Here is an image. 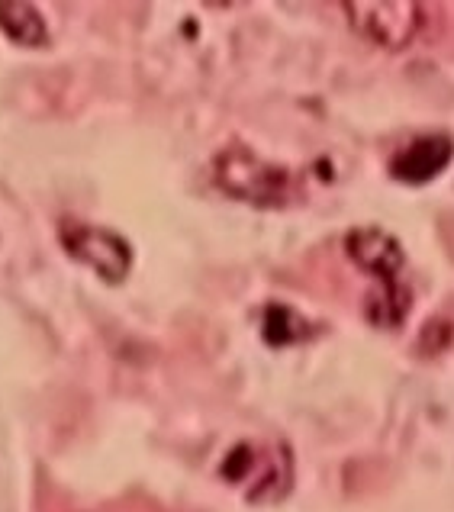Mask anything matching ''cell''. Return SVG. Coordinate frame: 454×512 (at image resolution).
<instances>
[{"label": "cell", "instance_id": "cell-1", "mask_svg": "<svg viewBox=\"0 0 454 512\" xmlns=\"http://www.w3.org/2000/svg\"><path fill=\"white\" fill-rule=\"evenodd\" d=\"M345 252L361 271L374 274L380 281V294L368 303V319L380 329H397L409 313V287L400 281L406 255L403 245L384 229H355L348 232Z\"/></svg>", "mask_w": 454, "mask_h": 512}, {"label": "cell", "instance_id": "cell-2", "mask_svg": "<svg viewBox=\"0 0 454 512\" xmlns=\"http://www.w3.org/2000/svg\"><path fill=\"white\" fill-rule=\"evenodd\" d=\"M213 181L252 207H287L297 197V174L265 162L245 145H229L213 158Z\"/></svg>", "mask_w": 454, "mask_h": 512}, {"label": "cell", "instance_id": "cell-3", "mask_svg": "<svg viewBox=\"0 0 454 512\" xmlns=\"http://www.w3.org/2000/svg\"><path fill=\"white\" fill-rule=\"evenodd\" d=\"M345 17L374 46L400 52L419 36L426 10L416 0H348Z\"/></svg>", "mask_w": 454, "mask_h": 512}, {"label": "cell", "instance_id": "cell-4", "mask_svg": "<svg viewBox=\"0 0 454 512\" xmlns=\"http://www.w3.org/2000/svg\"><path fill=\"white\" fill-rule=\"evenodd\" d=\"M62 245L65 252L97 271L107 284H120L133 268V248L123 236H116L110 229L84 226V223H62Z\"/></svg>", "mask_w": 454, "mask_h": 512}, {"label": "cell", "instance_id": "cell-5", "mask_svg": "<svg viewBox=\"0 0 454 512\" xmlns=\"http://www.w3.org/2000/svg\"><path fill=\"white\" fill-rule=\"evenodd\" d=\"M255 471H261L252 487H248V500L252 503H271L281 500L290 490V480H294V467H290V455L284 445H277L274 458H261L258 448L252 445H236L223 461V477L232 484H245Z\"/></svg>", "mask_w": 454, "mask_h": 512}, {"label": "cell", "instance_id": "cell-6", "mask_svg": "<svg viewBox=\"0 0 454 512\" xmlns=\"http://www.w3.org/2000/svg\"><path fill=\"white\" fill-rule=\"evenodd\" d=\"M454 158V142L448 136H422L390 162V174L403 184H429Z\"/></svg>", "mask_w": 454, "mask_h": 512}, {"label": "cell", "instance_id": "cell-7", "mask_svg": "<svg viewBox=\"0 0 454 512\" xmlns=\"http://www.w3.org/2000/svg\"><path fill=\"white\" fill-rule=\"evenodd\" d=\"M0 33L26 49H42L49 42V26L33 4H0Z\"/></svg>", "mask_w": 454, "mask_h": 512}, {"label": "cell", "instance_id": "cell-8", "mask_svg": "<svg viewBox=\"0 0 454 512\" xmlns=\"http://www.w3.org/2000/svg\"><path fill=\"white\" fill-rule=\"evenodd\" d=\"M310 335V326L284 303H271L265 310V342L271 345H294Z\"/></svg>", "mask_w": 454, "mask_h": 512}]
</instances>
